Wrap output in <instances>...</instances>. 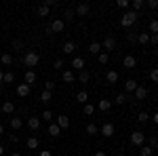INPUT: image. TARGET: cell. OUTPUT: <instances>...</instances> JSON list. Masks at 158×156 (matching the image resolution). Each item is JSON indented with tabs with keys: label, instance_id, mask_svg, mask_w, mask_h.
I'll use <instances>...</instances> for the list:
<instances>
[{
	"label": "cell",
	"instance_id": "obj_35",
	"mask_svg": "<svg viewBox=\"0 0 158 156\" xmlns=\"http://www.w3.org/2000/svg\"><path fill=\"white\" fill-rule=\"evenodd\" d=\"M89 78H91V74L86 72V70H82V72L78 74V80H80L82 84H86V82H89Z\"/></svg>",
	"mask_w": 158,
	"mask_h": 156
},
{
	"label": "cell",
	"instance_id": "obj_11",
	"mask_svg": "<svg viewBox=\"0 0 158 156\" xmlns=\"http://www.w3.org/2000/svg\"><path fill=\"white\" fill-rule=\"evenodd\" d=\"M122 65H124V68H127V70H133L135 65H137V59H135L133 55H127V57H124V59H122Z\"/></svg>",
	"mask_w": 158,
	"mask_h": 156
},
{
	"label": "cell",
	"instance_id": "obj_51",
	"mask_svg": "<svg viewBox=\"0 0 158 156\" xmlns=\"http://www.w3.org/2000/svg\"><path fill=\"white\" fill-rule=\"evenodd\" d=\"M38 156H53V154H51V150H42V152H40Z\"/></svg>",
	"mask_w": 158,
	"mask_h": 156
},
{
	"label": "cell",
	"instance_id": "obj_37",
	"mask_svg": "<svg viewBox=\"0 0 158 156\" xmlns=\"http://www.w3.org/2000/svg\"><path fill=\"white\" fill-rule=\"evenodd\" d=\"M21 124H23V120H21V118H11V127L15 129V131H19Z\"/></svg>",
	"mask_w": 158,
	"mask_h": 156
},
{
	"label": "cell",
	"instance_id": "obj_52",
	"mask_svg": "<svg viewBox=\"0 0 158 156\" xmlns=\"http://www.w3.org/2000/svg\"><path fill=\"white\" fill-rule=\"evenodd\" d=\"M152 120H154V122H156V124H158V112H156V114H154V116H152Z\"/></svg>",
	"mask_w": 158,
	"mask_h": 156
},
{
	"label": "cell",
	"instance_id": "obj_33",
	"mask_svg": "<svg viewBox=\"0 0 158 156\" xmlns=\"http://www.w3.org/2000/svg\"><path fill=\"white\" fill-rule=\"evenodd\" d=\"M82 112H85L86 116H93V114H95V106H91V103H85V106H82Z\"/></svg>",
	"mask_w": 158,
	"mask_h": 156
},
{
	"label": "cell",
	"instance_id": "obj_56",
	"mask_svg": "<svg viewBox=\"0 0 158 156\" xmlns=\"http://www.w3.org/2000/svg\"><path fill=\"white\" fill-rule=\"evenodd\" d=\"M2 154H4V148H2V145H0V156H2Z\"/></svg>",
	"mask_w": 158,
	"mask_h": 156
},
{
	"label": "cell",
	"instance_id": "obj_7",
	"mask_svg": "<svg viewBox=\"0 0 158 156\" xmlns=\"http://www.w3.org/2000/svg\"><path fill=\"white\" fill-rule=\"evenodd\" d=\"M101 48H103V53H108V51H114V48H116V40H114L112 36H108L106 40H103Z\"/></svg>",
	"mask_w": 158,
	"mask_h": 156
},
{
	"label": "cell",
	"instance_id": "obj_43",
	"mask_svg": "<svg viewBox=\"0 0 158 156\" xmlns=\"http://www.w3.org/2000/svg\"><path fill=\"white\" fill-rule=\"evenodd\" d=\"M150 78H152V82H158V68H152V72H150Z\"/></svg>",
	"mask_w": 158,
	"mask_h": 156
},
{
	"label": "cell",
	"instance_id": "obj_29",
	"mask_svg": "<svg viewBox=\"0 0 158 156\" xmlns=\"http://www.w3.org/2000/svg\"><path fill=\"white\" fill-rule=\"evenodd\" d=\"M154 154V150H152V148H150V145H141V148H139V156H152Z\"/></svg>",
	"mask_w": 158,
	"mask_h": 156
},
{
	"label": "cell",
	"instance_id": "obj_15",
	"mask_svg": "<svg viewBox=\"0 0 158 156\" xmlns=\"http://www.w3.org/2000/svg\"><path fill=\"white\" fill-rule=\"evenodd\" d=\"M27 127H30L32 131H38V129H40V118H38V116H32V118H27Z\"/></svg>",
	"mask_w": 158,
	"mask_h": 156
},
{
	"label": "cell",
	"instance_id": "obj_17",
	"mask_svg": "<svg viewBox=\"0 0 158 156\" xmlns=\"http://www.w3.org/2000/svg\"><path fill=\"white\" fill-rule=\"evenodd\" d=\"M110 108H112V101H110V99H101V101L97 103V110H99V112H108Z\"/></svg>",
	"mask_w": 158,
	"mask_h": 156
},
{
	"label": "cell",
	"instance_id": "obj_59",
	"mask_svg": "<svg viewBox=\"0 0 158 156\" xmlns=\"http://www.w3.org/2000/svg\"><path fill=\"white\" fill-rule=\"evenodd\" d=\"M156 61H158V55H156Z\"/></svg>",
	"mask_w": 158,
	"mask_h": 156
},
{
	"label": "cell",
	"instance_id": "obj_50",
	"mask_svg": "<svg viewBox=\"0 0 158 156\" xmlns=\"http://www.w3.org/2000/svg\"><path fill=\"white\" fill-rule=\"evenodd\" d=\"M9 141H13V144L19 141V135H9Z\"/></svg>",
	"mask_w": 158,
	"mask_h": 156
},
{
	"label": "cell",
	"instance_id": "obj_34",
	"mask_svg": "<svg viewBox=\"0 0 158 156\" xmlns=\"http://www.w3.org/2000/svg\"><path fill=\"white\" fill-rule=\"evenodd\" d=\"M97 61L101 63V65H106V63L110 61V55H108V53H103V51H101V53L97 55Z\"/></svg>",
	"mask_w": 158,
	"mask_h": 156
},
{
	"label": "cell",
	"instance_id": "obj_41",
	"mask_svg": "<svg viewBox=\"0 0 158 156\" xmlns=\"http://www.w3.org/2000/svg\"><path fill=\"white\" fill-rule=\"evenodd\" d=\"M148 145H150L152 150H154V148H156V145H158V137H156V135H152V137L148 139Z\"/></svg>",
	"mask_w": 158,
	"mask_h": 156
},
{
	"label": "cell",
	"instance_id": "obj_9",
	"mask_svg": "<svg viewBox=\"0 0 158 156\" xmlns=\"http://www.w3.org/2000/svg\"><path fill=\"white\" fill-rule=\"evenodd\" d=\"M55 122H57V127H59V129H68V127H70V118H68L65 114L55 116Z\"/></svg>",
	"mask_w": 158,
	"mask_h": 156
},
{
	"label": "cell",
	"instance_id": "obj_27",
	"mask_svg": "<svg viewBox=\"0 0 158 156\" xmlns=\"http://www.w3.org/2000/svg\"><path fill=\"white\" fill-rule=\"evenodd\" d=\"M74 51H76V44H74L72 40H68V42L63 44V53H68V55H72Z\"/></svg>",
	"mask_w": 158,
	"mask_h": 156
},
{
	"label": "cell",
	"instance_id": "obj_58",
	"mask_svg": "<svg viewBox=\"0 0 158 156\" xmlns=\"http://www.w3.org/2000/svg\"><path fill=\"white\" fill-rule=\"evenodd\" d=\"M0 91H2V84H0Z\"/></svg>",
	"mask_w": 158,
	"mask_h": 156
},
{
	"label": "cell",
	"instance_id": "obj_40",
	"mask_svg": "<svg viewBox=\"0 0 158 156\" xmlns=\"http://www.w3.org/2000/svg\"><path fill=\"white\" fill-rule=\"evenodd\" d=\"M150 32L152 34H158V19H152L150 21Z\"/></svg>",
	"mask_w": 158,
	"mask_h": 156
},
{
	"label": "cell",
	"instance_id": "obj_3",
	"mask_svg": "<svg viewBox=\"0 0 158 156\" xmlns=\"http://www.w3.org/2000/svg\"><path fill=\"white\" fill-rule=\"evenodd\" d=\"M63 27H65V21H63V19H55V21H51V25L47 27V34H59V32H63Z\"/></svg>",
	"mask_w": 158,
	"mask_h": 156
},
{
	"label": "cell",
	"instance_id": "obj_32",
	"mask_svg": "<svg viewBox=\"0 0 158 156\" xmlns=\"http://www.w3.org/2000/svg\"><path fill=\"white\" fill-rule=\"evenodd\" d=\"M13 110H15V103H13V101H4V103H2V112H4V114H11Z\"/></svg>",
	"mask_w": 158,
	"mask_h": 156
},
{
	"label": "cell",
	"instance_id": "obj_44",
	"mask_svg": "<svg viewBox=\"0 0 158 156\" xmlns=\"http://www.w3.org/2000/svg\"><path fill=\"white\" fill-rule=\"evenodd\" d=\"M53 89H55V82H53V80H47V82H44V91H51V93H53Z\"/></svg>",
	"mask_w": 158,
	"mask_h": 156
},
{
	"label": "cell",
	"instance_id": "obj_21",
	"mask_svg": "<svg viewBox=\"0 0 158 156\" xmlns=\"http://www.w3.org/2000/svg\"><path fill=\"white\" fill-rule=\"evenodd\" d=\"M101 51H103V48H101L99 42H91V44H89V53H91V55H99Z\"/></svg>",
	"mask_w": 158,
	"mask_h": 156
},
{
	"label": "cell",
	"instance_id": "obj_39",
	"mask_svg": "<svg viewBox=\"0 0 158 156\" xmlns=\"http://www.w3.org/2000/svg\"><path fill=\"white\" fill-rule=\"evenodd\" d=\"M148 120H150V114L148 112H139L137 114V122H148Z\"/></svg>",
	"mask_w": 158,
	"mask_h": 156
},
{
	"label": "cell",
	"instance_id": "obj_22",
	"mask_svg": "<svg viewBox=\"0 0 158 156\" xmlns=\"http://www.w3.org/2000/svg\"><path fill=\"white\" fill-rule=\"evenodd\" d=\"M76 101H80L82 106L89 103V93H86V91H78V93H76Z\"/></svg>",
	"mask_w": 158,
	"mask_h": 156
},
{
	"label": "cell",
	"instance_id": "obj_30",
	"mask_svg": "<svg viewBox=\"0 0 158 156\" xmlns=\"http://www.w3.org/2000/svg\"><path fill=\"white\" fill-rule=\"evenodd\" d=\"M40 120H47V122H55V116H53V112H51V110H44V112H42V116H40Z\"/></svg>",
	"mask_w": 158,
	"mask_h": 156
},
{
	"label": "cell",
	"instance_id": "obj_18",
	"mask_svg": "<svg viewBox=\"0 0 158 156\" xmlns=\"http://www.w3.org/2000/svg\"><path fill=\"white\" fill-rule=\"evenodd\" d=\"M59 133H61V129L57 127V122H49V135L51 137H59Z\"/></svg>",
	"mask_w": 158,
	"mask_h": 156
},
{
	"label": "cell",
	"instance_id": "obj_10",
	"mask_svg": "<svg viewBox=\"0 0 158 156\" xmlns=\"http://www.w3.org/2000/svg\"><path fill=\"white\" fill-rule=\"evenodd\" d=\"M114 131H116V129H114V124H112V122L101 124V135H103V137H112V135H114Z\"/></svg>",
	"mask_w": 158,
	"mask_h": 156
},
{
	"label": "cell",
	"instance_id": "obj_23",
	"mask_svg": "<svg viewBox=\"0 0 158 156\" xmlns=\"http://www.w3.org/2000/svg\"><path fill=\"white\" fill-rule=\"evenodd\" d=\"M49 13H51V9H49V6H44V4L36 6V15H38V17H49Z\"/></svg>",
	"mask_w": 158,
	"mask_h": 156
},
{
	"label": "cell",
	"instance_id": "obj_6",
	"mask_svg": "<svg viewBox=\"0 0 158 156\" xmlns=\"http://www.w3.org/2000/svg\"><path fill=\"white\" fill-rule=\"evenodd\" d=\"M74 11H76V17H86L91 9H89V4H86V2H80V4H78Z\"/></svg>",
	"mask_w": 158,
	"mask_h": 156
},
{
	"label": "cell",
	"instance_id": "obj_42",
	"mask_svg": "<svg viewBox=\"0 0 158 156\" xmlns=\"http://www.w3.org/2000/svg\"><path fill=\"white\" fill-rule=\"evenodd\" d=\"M40 101H44V103H49V101H51V91H44V93L40 95Z\"/></svg>",
	"mask_w": 158,
	"mask_h": 156
},
{
	"label": "cell",
	"instance_id": "obj_38",
	"mask_svg": "<svg viewBox=\"0 0 158 156\" xmlns=\"http://www.w3.org/2000/svg\"><path fill=\"white\" fill-rule=\"evenodd\" d=\"M137 42L148 44V42H150V34H137Z\"/></svg>",
	"mask_w": 158,
	"mask_h": 156
},
{
	"label": "cell",
	"instance_id": "obj_54",
	"mask_svg": "<svg viewBox=\"0 0 158 156\" xmlns=\"http://www.w3.org/2000/svg\"><path fill=\"white\" fill-rule=\"evenodd\" d=\"M2 80H4V72L0 70V84H2Z\"/></svg>",
	"mask_w": 158,
	"mask_h": 156
},
{
	"label": "cell",
	"instance_id": "obj_2",
	"mask_svg": "<svg viewBox=\"0 0 158 156\" xmlns=\"http://www.w3.org/2000/svg\"><path fill=\"white\" fill-rule=\"evenodd\" d=\"M137 17H139V15H137L135 11H127L120 17V25H122V27H129V25H133L135 21H137Z\"/></svg>",
	"mask_w": 158,
	"mask_h": 156
},
{
	"label": "cell",
	"instance_id": "obj_47",
	"mask_svg": "<svg viewBox=\"0 0 158 156\" xmlns=\"http://www.w3.org/2000/svg\"><path fill=\"white\" fill-rule=\"evenodd\" d=\"M53 68H55V70H61V68H63V59H55Z\"/></svg>",
	"mask_w": 158,
	"mask_h": 156
},
{
	"label": "cell",
	"instance_id": "obj_1",
	"mask_svg": "<svg viewBox=\"0 0 158 156\" xmlns=\"http://www.w3.org/2000/svg\"><path fill=\"white\" fill-rule=\"evenodd\" d=\"M38 63H40V55H38L36 51H27L23 55V65H27V68H36Z\"/></svg>",
	"mask_w": 158,
	"mask_h": 156
},
{
	"label": "cell",
	"instance_id": "obj_45",
	"mask_svg": "<svg viewBox=\"0 0 158 156\" xmlns=\"http://www.w3.org/2000/svg\"><path fill=\"white\" fill-rule=\"evenodd\" d=\"M118 6H120V9H129L131 2H129V0H118Z\"/></svg>",
	"mask_w": 158,
	"mask_h": 156
},
{
	"label": "cell",
	"instance_id": "obj_31",
	"mask_svg": "<svg viewBox=\"0 0 158 156\" xmlns=\"http://www.w3.org/2000/svg\"><path fill=\"white\" fill-rule=\"evenodd\" d=\"M129 101V97H127V93H118L116 95V99H114V103H118V106H122V103H127Z\"/></svg>",
	"mask_w": 158,
	"mask_h": 156
},
{
	"label": "cell",
	"instance_id": "obj_46",
	"mask_svg": "<svg viewBox=\"0 0 158 156\" xmlns=\"http://www.w3.org/2000/svg\"><path fill=\"white\" fill-rule=\"evenodd\" d=\"M146 6H150V9H158V0H148Z\"/></svg>",
	"mask_w": 158,
	"mask_h": 156
},
{
	"label": "cell",
	"instance_id": "obj_36",
	"mask_svg": "<svg viewBox=\"0 0 158 156\" xmlns=\"http://www.w3.org/2000/svg\"><path fill=\"white\" fill-rule=\"evenodd\" d=\"M4 84H13L15 82V74L13 72H4V80H2Z\"/></svg>",
	"mask_w": 158,
	"mask_h": 156
},
{
	"label": "cell",
	"instance_id": "obj_20",
	"mask_svg": "<svg viewBox=\"0 0 158 156\" xmlns=\"http://www.w3.org/2000/svg\"><path fill=\"white\" fill-rule=\"evenodd\" d=\"M0 63L2 65H13V55L11 53H2L0 55Z\"/></svg>",
	"mask_w": 158,
	"mask_h": 156
},
{
	"label": "cell",
	"instance_id": "obj_19",
	"mask_svg": "<svg viewBox=\"0 0 158 156\" xmlns=\"http://www.w3.org/2000/svg\"><path fill=\"white\" fill-rule=\"evenodd\" d=\"M72 68L74 70H85V59H82V57H74L72 59Z\"/></svg>",
	"mask_w": 158,
	"mask_h": 156
},
{
	"label": "cell",
	"instance_id": "obj_57",
	"mask_svg": "<svg viewBox=\"0 0 158 156\" xmlns=\"http://www.w3.org/2000/svg\"><path fill=\"white\" fill-rule=\"evenodd\" d=\"M11 156H21V154H19V152H13V154Z\"/></svg>",
	"mask_w": 158,
	"mask_h": 156
},
{
	"label": "cell",
	"instance_id": "obj_24",
	"mask_svg": "<svg viewBox=\"0 0 158 156\" xmlns=\"http://www.w3.org/2000/svg\"><path fill=\"white\" fill-rule=\"evenodd\" d=\"M106 80H108L110 84H114V82H118V72H114V70H110L108 74H106Z\"/></svg>",
	"mask_w": 158,
	"mask_h": 156
},
{
	"label": "cell",
	"instance_id": "obj_12",
	"mask_svg": "<svg viewBox=\"0 0 158 156\" xmlns=\"http://www.w3.org/2000/svg\"><path fill=\"white\" fill-rule=\"evenodd\" d=\"M61 78H63V82L72 84L74 80H76V74H74L72 70H63V72H61Z\"/></svg>",
	"mask_w": 158,
	"mask_h": 156
},
{
	"label": "cell",
	"instance_id": "obj_16",
	"mask_svg": "<svg viewBox=\"0 0 158 156\" xmlns=\"http://www.w3.org/2000/svg\"><path fill=\"white\" fill-rule=\"evenodd\" d=\"M23 78H25V84H30V86H32V84L36 82V72H34V70H27Z\"/></svg>",
	"mask_w": 158,
	"mask_h": 156
},
{
	"label": "cell",
	"instance_id": "obj_26",
	"mask_svg": "<svg viewBox=\"0 0 158 156\" xmlns=\"http://www.w3.org/2000/svg\"><path fill=\"white\" fill-rule=\"evenodd\" d=\"M143 6H146V0H133V2H131V11H139V9H143Z\"/></svg>",
	"mask_w": 158,
	"mask_h": 156
},
{
	"label": "cell",
	"instance_id": "obj_49",
	"mask_svg": "<svg viewBox=\"0 0 158 156\" xmlns=\"http://www.w3.org/2000/svg\"><path fill=\"white\" fill-rule=\"evenodd\" d=\"M150 42L152 44H158V34H150Z\"/></svg>",
	"mask_w": 158,
	"mask_h": 156
},
{
	"label": "cell",
	"instance_id": "obj_4",
	"mask_svg": "<svg viewBox=\"0 0 158 156\" xmlns=\"http://www.w3.org/2000/svg\"><path fill=\"white\" fill-rule=\"evenodd\" d=\"M131 144L137 145V148H141V145L146 144V135H143L141 131H133L131 133Z\"/></svg>",
	"mask_w": 158,
	"mask_h": 156
},
{
	"label": "cell",
	"instance_id": "obj_28",
	"mask_svg": "<svg viewBox=\"0 0 158 156\" xmlns=\"http://www.w3.org/2000/svg\"><path fill=\"white\" fill-rule=\"evenodd\" d=\"M85 133H86V135H97V133H99V127H97V124H93V122H91V124H86Z\"/></svg>",
	"mask_w": 158,
	"mask_h": 156
},
{
	"label": "cell",
	"instance_id": "obj_14",
	"mask_svg": "<svg viewBox=\"0 0 158 156\" xmlns=\"http://www.w3.org/2000/svg\"><path fill=\"white\" fill-rule=\"evenodd\" d=\"M61 17H63V21H74L76 19V11L74 9H63V15Z\"/></svg>",
	"mask_w": 158,
	"mask_h": 156
},
{
	"label": "cell",
	"instance_id": "obj_13",
	"mask_svg": "<svg viewBox=\"0 0 158 156\" xmlns=\"http://www.w3.org/2000/svg\"><path fill=\"white\" fill-rule=\"evenodd\" d=\"M137 86H139V82L133 80V78H129V80L124 82V91H127V93H135V89H137Z\"/></svg>",
	"mask_w": 158,
	"mask_h": 156
},
{
	"label": "cell",
	"instance_id": "obj_53",
	"mask_svg": "<svg viewBox=\"0 0 158 156\" xmlns=\"http://www.w3.org/2000/svg\"><path fill=\"white\" fill-rule=\"evenodd\" d=\"M93 156H108V154H106V152H95Z\"/></svg>",
	"mask_w": 158,
	"mask_h": 156
},
{
	"label": "cell",
	"instance_id": "obj_55",
	"mask_svg": "<svg viewBox=\"0 0 158 156\" xmlns=\"http://www.w3.org/2000/svg\"><path fill=\"white\" fill-rule=\"evenodd\" d=\"M2 135H4V127L0 124V137H2Z\"/></svg>",
	"mask_w": 158,
	"mask_h": 156
},
{
	"label": "cell",
	"instance_id": "obj_8",
	"mask_svg": "<svg viewBox=\"0 0 158 156\" xmlns=\"http://www.w3.org/2000/svg\"><path fill=\"white\" fill-rule=\"evenodd\" d=\"M30 93H32V86H30V84H17V95L19 97H27L30 95Z\"/></svg>",
	"mask_w": 158,
	"mask_h": 156
},
{
	"label": "cell",
	"instance_id": "obj_48",
	"mask_svg": "<svg viewBox=\"0 0 158 156\" xmlns=\"http://www.w3.org/2000/svg\"><path fill=\"white\" fill-rule=\"evenodd\" d=\"M13 48L21 51V48H23V42H21V40H15V42H13Z\"/></svg>",
	"mask_w": 158,
	"mask_h": 156
},
{
	"label": "cell",
	"instance_id": "obj_5",
	"mask_svg": "<svg viewBox=\"0 0 158 156\" xmlns=\"http://www.w3.org/2000/svg\"><path fill=\"white\" fill-rule=\"evenodd\" d=\"M146 97H148V89L139 84V86L135 89V93H133V99H135V101H143Z\"/></svg>",
	"mask_w": 158,
	"mask_h": 156
},
{
	"label": "cell",
	"instance_id": "obj_25",
	"mask_svg": "<svg viewBox=\"0 0 158 156\" xmlns=\"http://www.w3.org/2000/svg\"><path fill=\"white\" fill-rule=\"evenodd\" d=\"M25 145H27L30 150H38V145H40V141H38V137H30V139L25 141Z\"/></svg>",
	"mask_w": 158,
	"mask_h": 156
}]
</instances>
